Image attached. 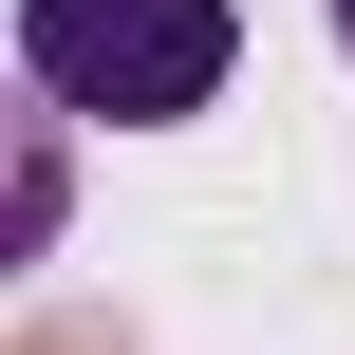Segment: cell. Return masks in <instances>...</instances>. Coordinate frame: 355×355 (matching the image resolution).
I'll list each match as a JSON object with an SVG mask.
<instances>
[{
	"label": "cell",
	"mask_w": 355,
	"mask_h": 355,
	"mask_svg": "<svg viewBox=\"0 0 355 355\" xmlns=\"http://www.w3.org/2000/svg\"><path fill=\"white\" fill-rule=\"evenodd\" d=\"M19 56H37V112L168 131L225 94V0H19Z\"/></svg>",
	"instance_id": "1"
},
{
	"label": "cell",
	"mask_w": 355,
	"mask_h": 355,
	"mask_svg": "<svg viewBox=\"0 0 355 355\" xmlns=\"http://www.w3.org/2000/svg\"><path fill=\"white\" fill-rule=\"evenodd\" d=\"M56 206H75V150H56V112H37V94H0V281H19V262H56Z\"/></svg>",
	"instance_id": "2"
},
{
	"label": "cell",
	"mask_w": 355,
	"mask_h": 355,
	"mask_svg": "<svg viewBox=\"0 0 355 355\" xmlns=\"http://www.w3.org/2000/svg\"><path fill=\"white\" fill-rule=\"evenodd\" d=\"M19 355H131V337H112V318H56V337H19Z\"/></svg>",
	"instance_id": "3"
},
{
	"label": "cell",
	"mask_w": 355,
	"mask_h": 355,
	"mask_svg": "<svg viewBox=\"0 0 355 355\" xmlns=\"http://www.w3.org/2000/svg\"><path fill=\"white\" fill-rule=\"evenodd\" d=\"M337 37H355V0H337Z\"/></svg>",
	"instance_id": "4"
}]
</instances>
